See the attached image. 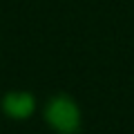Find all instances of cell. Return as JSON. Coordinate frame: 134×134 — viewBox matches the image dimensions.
<instances>
[{
  "mask_svg": "<svg viewBox=\"0 0 134 134\" xmlns=\"http://www.w3.org/2000/svg\"><path fill=\"white\" fill-rule=\"evenodd\" d=\"M45 119L52 125L56 132L60 134H76L81 127V114H78V107L72 98L67 96H54L47 103V110H45Z\"/></svg>",
  "mask_w": 134,
  "mask_h": 134,
  "instance_id": "obj_1",
  "label": "cell"
},
{
  "mask_svg": "<svg viewBox=\"0 0 134 134\" xmlns=\"http://www.w3.org/2000/svg\"><path fill=\"white\" fill-rule=\"evenodd\" d=\"M2 110L14 119H27L34 112V98L27 92H11L2 100Z\"/></svg>",
  "mask_w": 134,
  "mask_h": 134,
  "instance_id": "obj_2",
  "label": "cell"
}]
</instances>
